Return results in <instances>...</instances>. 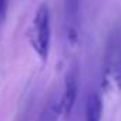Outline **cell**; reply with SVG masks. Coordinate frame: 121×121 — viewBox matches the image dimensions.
Instances as JSON below:
<instances>
[{"label": "cell", "mask_w": 121, "mask_h": 121, "mask_svg": "<svg viewBox=\"0 0 121 121\" xmlns=\"http://www.w3.org/2000/svg\"><path fill=\"white\" fill-rule=\"evenodd\" d=\"M29 41L39 58L41 61H47L51 47V14L46 2L36 10L29 30Z\"/></svg>", "instance_id": "cell-1"}, {"label": "cell", "mask_w": 121, "mask_h": 121, "mask_svg": "<svg viewBox=\"0 0 121 121\" xmlns=\"http://www.w3.org/2000/svg\"><path fill=\"white\" fill-rule=\"evenodd\" d=\"M105 84L121 93V29L115 27L110 31L103 58Z\"/></svg>", "instance_id": "cell-2"}, {"label": "cell", "mask_w": 121, "mask_h": 121, "mask_svg": "<svg viewBox=\"0 0 121 121\" xmlns=\"http://www.w3.org/2000/svg\"><path fill=\"white\" fill-rule=\"evenodd\" d=\"M78 90H80V66L77 61H73L66 71L63 93L60 94L64 117H69L73 112L77 103Z\"/></svg>", "instance_id": "cell-3"}, {"label": "cell", "mask_w": 121, "mask_h": 121, "mask_svg": "<svg viewBox=\"0 0 121 121\" xmlns=\"http://www.w3.org/2000/svg\"><path fill=\"white\" fill-rule=\"evenodd\" d=\"M80 14L81 0H64L63 2V31L66 41L71 46L78 41Z\"/></svg>", "instance_id": "cell-4"}, {"label": "cell", "mask_w": 121, "mask_h": 121, "mask_svg": "<svg viewBox=\"0 0 121 121\" xmlns=\"http://www.w3.org/2000/svg\"><path fill=\"white\" fill-rule=\"evenodd\" d=\"M61 115H63L61 98H60V94L54 93L48 98V101L46 103V105L43 107V110L39 114V117H37L36 121H58Z\"/></svg>", "instance_id": "cell-5"}, {"label": "cell", "mask_w": 121, "mask_h": 121, "mask_svg": "<svg viewBox=\"0 0 121 121\" xmlns=\"http://www.w3.org/2000/svg\"><path fill=\"white\" fill-rule=\"evenodd\" d=\"M103 118V100L97 91H91L86 101L84 121H101Z\"/></svg>", "instance_id": "cell-6"}, {"label": "cell", "mask_w": 121, "mask_h": 121, "mask_svg": "<svg viewBox=\"0 0 121 121\" xmlns=\"http://www.w3.org/2000/svg\"><path fill=\"white\" fill-rule=\"evenodd\" d=\"M7 10V0H0V22H3Z\"/></svg>", "instance_id": "cell-7"}]
</instances>
